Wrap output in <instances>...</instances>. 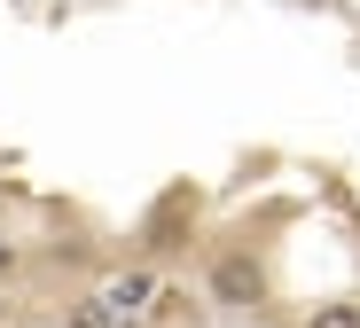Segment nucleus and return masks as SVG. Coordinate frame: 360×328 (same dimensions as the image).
I'll return each mask as SVG.
<instances>
[{"label": "nucleus", "instance_id": "4", "mask_svg": "<svg viewBox=\"0 0 360 328\" xmlns=\"http://www.w3.org/2000/svg\"><path fill=\"white\" fill-rule=\"evenodd\" d=\"M71 328H110V313H102V305L86 297V305H71Z\"/></svg>", "mask_w": 360, "mask_h": 328}, {"label": "nucleus", "instance_id": "6", "mask_svg": "<svg viewBox=\"0 0 360 328\" xmlns=\"http://www.w3.org/2000/svg\"><path fill=\"white\" fill-rule=\"evenodd\" d=\"M0 320H8V305H0Z\"/></svg>", "mask_w": 360, "mask_h": 328}, {"label": "nucleus", "instance_id": "3", "mask_svg": "<svg viewBox=\"0 0 360 328\" xmlns=\"http://www.w3.org/2000/svg\"><path fill=\"white\" fill-rule=\"evenodd\" d=\"M306 328H360V305H314Z\"/></svg>", "mask_w": 360, "mask_h": 328}, {"label": "nucleus", "instance_id": "1", "mask_svg": "<svg viewBox=\"0 0 360 328\" xmlns=\"http://www.w3.org/2000/svg\"><path fill=\"white\" fill-rule=\"evenodd\" d=\"M94 305L110 313V328H149V320L165 313V282L141 274V266H134V274H110V282L94 289Z\"/></svg>", "mask_w": 360, "mask_h": 328}, {"label": "nucleus", "instance_id": "5", "mask_svg": "<svg viewBox=\"0 0 360 328\" xmlns=\"http://www.w3.org/2000/svg\"><path fill=\"white\" fill-rule=\"evenodd\" d=\"M8 266H16V242H8V235H0V274H8Z\"/></svg>", "mask_w": 360, "mask_h": 328}, {"label": "nucleus", "instance_id": "2", "mask_svg": "<svg viewBox=\"0 0 360 328\" xmlns=\"http://www.w3.org/2000/svg\"><path fill=\"white\" fill-rule=\"evenodd\" d=\"M212 282H219V297H227V305H259V289H266L251 258H219V274H212Z\"/></svg>", "mask_w": 360, "mask_h": 328}]
</instances>
